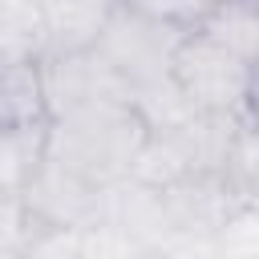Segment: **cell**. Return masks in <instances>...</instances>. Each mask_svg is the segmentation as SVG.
Listing matches in <instances>:
<instances>
[{
  "instance_id": "1",
  "label": "cell",
  "mask_w": 259,
  "mask_h": 259,
  "mask_svg": "<svg viewBox=\"0 0 259 259\" xmlns=\"http://www.w3.org/2000/svg\"><path fill=\"white\" fill-rule=\"evenodd\" d=\"M150 130L130 101H101L49 121V162L97 182L117 186L134 174Z\"/></svg>"
},
{
  "instance_id": "2",
  "label": "cell",
  "mask_w": 259,
  "mask_h": 259,
  "mask_svg": "<svg viewBox=\"0 0 259 259\" xmlns=\"http://www.w3.org/2000/svg\"><path fill=\"white\" fill-rule=\"evenodd\" d=\"M170 77L182 89V97L198 109V113H227V117H243L247 97H251V69L227 53L219 40H210L206 32H186L174 49L170 61Z\"/></svg>"
},
{
  "instance_id": "3",
  "label": "cell",
  "mask_w": 259,
  "mask_h": 259,
  "mask_svg": "<svg viewBox=\"0 0 259 259\" xmlns=\"http://www.w3.org/2000/svg\"><path fill=\"white\" fill-rule=\"evenodd\" d=\"M186 32L170 28V24H158L150 16H138L130 8L117 4V12L109 16L105 32L97 36V53L113 65V73L134 89L150 85V81H162L170 77V61H174V49Z\"/></svg>"
},
{
  "instance_id": "4",
  "label": "cell",
  "mask_w": 259,
  "mask_h": 259,
  "mask_svg": "<svg viewBox=\"0 0 259 259\" xmlns=\"http://www.w3.org/2000/svg\"><path fill=\"white\" fill-rule=\"evenodd\" d=\"M105 202H109V186H97V182L49 162V158L24 194L32 227H77V231L101 227Z\"/></svg>"
},
{
  "instance_id": "5",
  "label": "cell",
  "mask_w": 259,
  "mask_h": 259,
  "mask_svg": "<svg viewBox=\"0 0 259 259\" xmlns=\"http://www.w3.org/2000/svg\"><path fill=\"white\" fill-rule=\"evenodd\" d=\"M45 85L53 117L101 105V101H130V85L113 73V65L97 49L81 53H45Z\"/></svg>"
},
{
  "instance_id": "6",
  "label": "cell",
  "mask_w": 259,
  "mask_h": 259,
  "mask_svg": "<svg viewBox=\"0 0 259 259\" xmlns=\"http://www.w3.org/2000/svg\"><path fill=\"white\" fill-rule=\"evenodd\" d=\"M53 121L45 57H8L0 61V134L45 130Z\"/></svg>"
},
{
  "instance_id": "7",
  "label": "cell",
  "mask_w": 259,
  "mask_h": 259,
  "mask_svg": "<svg viewBox=\"0 0 259 259\" xmlns=\"http://www.w3.org/2000/svg\"><path fill=\"white\" fill-rule=\"evenodd\" d=\"M121 0H36L49 53H81L93 49L97 36L105 32L109 16L117 12Z\"/></svg>"
},
{
  "instance_id": "8",
  "label": "cell",
  "mask_w": 259,
  "mask_h": 259,
  "mask_svg": "<svg viewBox=\"0 0 259 259\" xmlns=\"http://www.w3.org/2000/svg\"><path fill=\"white\" fill-rule=\"evenodd\" d=\"M198 32L219 40L251 69L259 61V0H219V8L202 20Z\"/></svg>"
},
{
  "instance_id": "9",
  "label": "cell",
  "mask_w": 259,
  "mask_h": 259,
  "mask_svg": "<svg viewBox=\"0 0 259 259\" xmlns=\"http://www.w3.org/2000/svg\"><path fill=\"white\" fill-rule=\"evenodd\" d=\"M49 158V125L45 130H16L0 134V194L24 198Z\"/></svg>"
},
{
  "instance_id": "10",
  "label": "cell",
  "mask_w": 259,
  "mask_h": 259,
  "mask_svg": "<svg viewBox=\"0 0 259 259\" xmlns=\"http://www.w3.org/2000/svg\"><path fill=\"white\" fill-rule=\"evenodd\" d=\"M121 8H130L138 16H150L158 24H170L178 32H194L219 8V0H121Z\"/></svg>"
},
{
  "instance_id": "11",
  "label": "cell",
  "mask_w": 259,
  "mask_h": 259,
  "mask_svg": "<svg viewBox=\"0 0 259 259\" xmlns=\"http://www.w3.org/2000/svg\"><path fill=\"white\" fill-rule=\"evenodd\" d=\"M24 259H89L85 231L77 227H32Z\"/></svg>"
},
{
  "instance_id": "12",
  "label": "cell",
  "mask_w": 259,
  "mask_h": 259,
  "mask_svg": "<svg viewBox=\"0 0 259 259\" xmlns=\"http://www.w3.org/2000/svg\"><path fill=\"white\" fill-rule=\"evenodd\" d=\"M243 125H247V130L259 138V93H251V97H247V109H243Z\"/></svg>"
},
{
  "instance_id": "13",
  "label": "cell",
  "mask_w": 259,
  "mask_h": 259,
  "mask_svg": "<svg viewBox=\"0 0 259 259\" xmlns=\"http://www.w3.org/2000/svg\"><path fill=\"white\" fill-rule=\"evenodd\" d=\"M0 259H24V247H0Z\"/></svg>"
},
{
  "instance_id": "14",
  "label": "cell",
  "mask_w": 259,
  "mask_h": 259,
  "mask_svg": "<svg viewBox=\"0 0 259 259\" xmlns=\"http://www.w3.org/2000/svg\"><path fill=\"white\" fill-rule=\"evenodd\" d=\"M251 93H259V61L251 65Z\"/></svg>"
},
{
  "instance_id": "15",
  "label": "cell",
  "mask_w": 259,
  "mask_h": 259,
  "mask_svg": "<svg viewBox=\"0 0 259 259\" xmlns=\"http://www.w3.org/2000/svg\"><path fill=\"white\" fill-rule=\"evenodd\" d=\"M0 61H8V49H4V28H0Z\"/></svg>"
},
{
  "instance_id": "16",
  "label": "cell",
  "mask_w": 259,
  "mask_h": 259,
  "mask_svg": "<svg viewBox=\"0 0 259 259\" xmlns=\"http://www.w3.org/2000/svg\"><path fill=\"white\" fill-rule=\"evenodd\" d=\"M134 259H162L158 251H142V255H134Z\"/></svg>"
}]
</instances>
